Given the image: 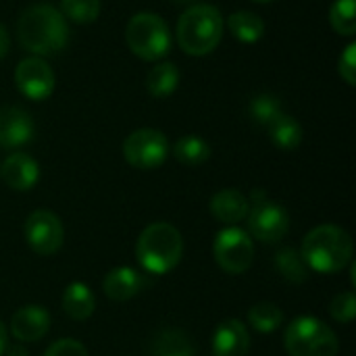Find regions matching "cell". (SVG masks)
Listing matches in <instances>:
<instances>
[{"instance_id":"cell-19","label":"cell","mask_w":356,"mask_h":356,"mask_svg":"<svg viewBox=\"0 0 356 356\" xmlns=\"http://www.w3.org/2000/svg\"><path fill=\"white\" fill-rule=\"evenodd\" d=\"M150 356H196V346L186 332L167 327L152 340Z\"/></svg>"},{"instance_id":"cell-18","label":"cell","mask_w":356,"mask_h":356,"mask_svg":"<svg viewBox=\"0 0 356 356\" xmlns=\"http://www.w3.org/2000/svg\"><path fill=\"white\" fill-rule=\"evenodd\" d=\"M63 311L67 313L69 319L73 321H86L92 317L94 309H96V298L92 294V290L81 284V282H73L65 288L63 292Z\"/></svg>"},{"instance_id":"cell-24","label":"cell","mask_w":356,"mask_h":356,"mask_svg":"<svg viewBox=\"0 0 356 356\" xmlns=\"http://www.w3.org/2000/svg\"><path fill=\"white\" fill-rule=\"evenodd\" d=\"M275 269H277V273H280L286 282L296 284V286L305 284L307 277H309V267H307V263L302 261L300 252L294 250V248H282V250L275 254Z\"/></svg>"},{"instance_id":"cell-14","label":"cell","mask_w":356,"mask_h":356,"mask_svg":"<svg viewBox=\"0 0 356 356\" xmlns=\"http://www.w3.org/2000/svg\"><path fill=\"white\" fill-rule=\"evenodd\" d=\"M0 175H2L4 184L10 190H15V192H27L40 179V165L35 163L33 156H29L25 152H13L2 163Z\"/></svg>"},{"instance_id":"cell-17","label":"cell","mask_w":356,"mask_h":356,"mask_svg":"<svg viewBox=\"0 0 356 356\" xmlns=\"http://www.w3.org/2000/svg\"><path fill=\"white\" fill-rule=\"evenodd\" d=\"M142 290V277L131 267H115L102 280V292L113 302H125Z\"/></svg>"},{"instance_id":"cell-21","label":"cell","mask_w":356,"mask_h":356,"mask_svg":"<svg viewBox=\"0 0 356 356\" xmlns=\"http://www.w3.org/2000/svg\"><path fill=\"white\" fill-rule=\"evenodd\" d=\"M227 29L232 35L244 44H254L265 35V23L259 15L250 10H236L227 17Z\"/></svg>"},{"instance_id":"cell-1","label":"cell","mask_w":356,"mask_h":356,"mask_svg":"<svg viewBox=\"0 0 356 356\" xmlns=\"http://www.w3.org/2000/svg\"><path fill=\"white\" fill-rule=\"evenodd\" d=\"M69 21L50 4H31L19 15L17 38L31 56L44 58L63 52L69 44Z\"/></svg>"},{"instance_id":"cell-7","label":"cell","mask_w":356,"mask_h":356,"mask_svg":"<svg viewBox=\"0 0 356 356\" xmlns=\"http://www.w3.org/2000/svg\"><path fill=\"white\" fill-rule=\"evenodd\" d=\"M169 140L163 131L142 127L131 131L123 142V156L134 169L150 171L161 167L169 156Z\"/></svg>"},{"instance_id":"cell-13","label":"cell","mask_w":356,"mask_h":356,"mask_svg":"<svg viewBox=\"0 0 356 356\" xmlns=\"http://www.w3.org/2000/svg\"><path fill=\"white\" fill-rule=\"evenodd\" d=\"M50 330V313L40 305L21 307L10 319V334L17 342H38Z\"/></svg>"},{"instance_id":"cell-11","label":"cell","mask_w":356,"mask_h":356,"mask_svg":"<svg viewBox=\"0 0 356 356\" xmlns=\"http://www.w3.org/2000/svg\"><path fill=\"white\" fill-rule=\"evenodd\" d=\"M15 86L29 100H46L56 88V75L46 58L27 56L15 69Z\"/></svg>"},{"instance_id":"cell-22","label":"cell","mask_w":356,"mask_h":356,"mask_svg":"<svg viewBox=\"0 0 356 356\" xmlns=\"http://www.w3.org/2000/svg\"><path fill=\"white\" fill-rule=\"evenodd\" d=\"M267 129L271 142L280 150H296L302 144V125L286 113H282Z\"/></svg>"},{"instance_id":"cell-10","label":"cell","mask_w":356,"mask_h":356,"mask_svg":"<svg viewBox=\"0 0 356 356\" xmlns=\"http://www.w3.org/2000/svg\"><path fill=\"white\" fill-rule=\"evenodd\" d=\"M246 219H248L250 236L265 242V244H273V242L284 240L288 229H290L288 211L280 202H273L269 198L252 202Z\"/></svg>"},{"instance_id":"cell-30","label":"cell","mask_w":356,"mask_h":356,"mask_svg":"<svg viewBox=\"0 0 356 356\" xmlns=\"http://www.w3.org/2000/svg\"><path fill=\"white\" fill-rule=\"evenodd\" d=\"M338 73L340 77L348 83V86H355L356 83V44L350 42L344 52L340 54L338 58Z\"/></svg>"},{"instance_id":"cell-23","label":"cell","mask_w":356,"mask_h":356,"mask_svg":"<svg viewBox=\"0 0 356 356\" xmlns=\"http://www.w3.org/2000/svg\"><path fill=\"white\" fill-rule=\"evenodd\" d=\"M173 156L188 167H198L211 159V146L200 136H184L173 144Z\"/></svg>"},{"instance_id":"cell-8","label":"cell","mask_w":356,"mask_h":356,"mask_svg":"<svg viewBox=\"0 0 356 356\" xmlns=\"http://www.w3.org/2000/svg\"><path fill=\"white\" fill-rule=\"evenodd\" d=\"M213 254L217 265L229 275H242L254 261V242L240 227H225L215 236Z\"/></svg>"},{"instance_id":"cell-36","label":"cell","mask_w":356,"mask_h":356,"mask_svg":"<svg viewBox=\"0 0 356 356\" xmlns=\"http://www.w3.org/2000/svg\"><path fill=\"white\" fill-rule=\"evenodd\" d=\"M254 2H263L265 4V2H275V0H254Z\"/></svg>"},{"instance_id":"cell-29","label":"cell","mask_w":356,"mask_h":356,"mask_svg":"<svg viewBox=\"0 0 356 356\" xmlns=\"http://www.w3.org/2000/svg\"><path fill=\"white\" fill-rule=\"evenodd\" d=\"M330 315L338 323H353L356 317V296L353 290L338 294L330 305Z\"/></svg>"},{"instance_id":"cell-31","label":"cell","mask_w":356,"mask_h":356,"mask_svg":"<svg viewBox=\"0 0 356 356\" xmlns=\"http://www.w3.org/2000/svg\"><path fill=\"white\" fill-rule=\"evenodd\" d=\"M44 356H90L86 346L73 338H63V340H56L54 344H50L46 348Z\"/></svg>"},{"instance_id":"cell-28","label":"cell","mask_w":356,"mask_h":356,"mask_svg":"<svg viewBox=\"0 0 356 356\" xmlns=\"http://www.w3.org/2000/svg\"><path fill=\"white\" fill-rule=\"evenodd\" d=\"M100 0H60V13L67 21L86 25L94 23L100 15Z\"/></svg>"},{"instance_id":"cell-15","label":"cell","mask_w":356,"mask_h":356,"mask_svg":"<svg viewBox=\"0 0 356 356\" xmlns=\"http://www.w3.org/2000/svg\"><path fill=\"white\" fill-rule=\"evenodd\" d=\"M250 334L240 319H225L213 334V356H246Z\"/></svg>"},{"instance_id":"cell-20","label":"cell","mask_w":356,"mask_h":356,"mask_svg":"<svg viewBox=\"0 0 356 356\" xmlns=\"http://www.w3.org/2000/svg\"><path fill=\"white\" fill-rule=\"evenodd\" d=\"M177 86H179V69L169 60L156 63L146 75V90L154 98L171 96L177 90Z\"/></svg>"},{"instance_id":"cell-25","label":"cell","mask_w":356,"mask_h":356,"mask_svg":"<svg viewBox=\"0 0 356 356\" xmlns=\"http://www.w3.org/2000/svg\"><path fill=\"white\" fill-rule=\"evenodd\" d=\"M248 323L261 334H271L282 327L284 313L273 302H259L248 311Z\"/></svg>"},{"instance_id":"cell-34","label":"cell","mask_w":356,"mask_h":356,"mask_svg":"<svg viewBox=\"0 0 356 356\" xmlns=\"http://www.w3.org/2000/svg\"><path fill=\"white\" fill-rule=\"evenodd\" d=\"M6 346H8V342H6V327H4V323L0 321V356L4 355Z\"/></svg>"},{"instance_id":"cell-35","label":"cell","mask_w":356,"mask_h":356,"mask_svg":"<svg viewBox=\"0 0 356 356\" xmlns=\"http://www.w3.org/2000/svg\"><path fill=\"white\" fill-rule=\"evenodd\" d=\"M175 4H190V2H194V0H173Z\"/></svg>"},{"instance_id":"cell-12","label":"cell","mask_w":356,"mask_h":356,"mask_svg":"<svg viewBox=\"0 0 356 356\" xmlns=\"http://www.w3.org/2000/svg\"><path fill=\"white\" fill-rule=\"evenodd\" d=\"M35 134L31 115L21 106L0 108V148H21Z\"/></svg>"},{"instance_id":"cell-33","label":"cell","mask_w":356,"mask_h":356,"mask_svg":"<svg viewBox=\"0 0 356 356\" xmlns=\"http://www.w3.org/2000/svg\"><path fill=\"white\" fill-rule=\"evenodd\" d=\"M6 356H29L27 355V350L23 348V344L19 342V344H13V346H6Z\"/></svg>"},{"instance_id":"cell-16","label":"cell","mask_w":356,"mask_h":356,"mask_svg":"<svg viewBox=\"0 0 356 356\" xmlns=\"http://www.w3.org/2000/svg\"><path fill=\"white\" fill-rule=\"evenodd\" d=\"M250 211V202L248 198L236 190V188H225L219 190L213 198H211V213L217 221L225 223V225H236L242 219L248 217Z\"/></svg>"},{"instance_id":"cell-32","label":"cell","mask_w":356,"mask_h":356,"mask_svg":"<svg viewBox=\"0 0 356 356\" xmlns=\"http://www.w3.org/2000/svg\"><path fill=\"white\" fill-rule=\"evenodd\" d=\"M8 48H10V38H8V31L6 27L0 23V58H4L8 54Z\"/></svg>"},{"instance_id":"cell-4","label":"cell","mask_w":356,"mask_h":356,"mask_svg":"<svg viewBox=\"0 0 356 356\" xmlns=\"http://www.w3.org/2000/svg\"><path fill=\"white\" fill-rule=\"evenodd\" d=\"M184 254V238L177 227L156 221L144 227L136 242V259L140 267L152 275H165L177 267Z\"/></svg>"},{"instance_id":"cell-6","label":"cell","mask_w":356,"mask_h":356,"mask_svg":"<svg viewBox=\"0 0 356 356\" xmlns=\"http://www.w3.org/2000/svg\"><path fill=\"white\" fill-rule=\"evenodd\" d=\"M284 346L290 356H338L340 342L330 325L317 317H296L284 334Z\"/></svg>"},{"instance_id":"cell-27","label":"cell","mask_w":356,"mask_h":356,"mask_svg":"<svg viewBox=\"0 0 356 356\" xmlns=\"http://www.w3.org/2000/svg\"><path fill=\"white\" fill-rule=\"evenodd\" d=\"M330 23L336 33L353 38L356 33V0H336L330 8Z\"/></svg>"},{"instance_id":"cell-2","label":"cell","mask_w":356,"mask_h":356,"mask_svg":"<svg viewBox=\"0 0 356 356\" xmlns=\"http://www.w3.org/2000/svg\"><path fill=\"white\" fill-rule=\"evenodd\" d=\"M353 254L355 244L350 234L332 223L313 227L305 236L300 248V257L307 263V267L323 275L340 273L344 267L353 263Z\"/></svg>"},{"instance_id":"cell-26","label":"cell","mask_w":356,"mask_h":356,"mask_svg":"<svg viewBox=\"0 0 356 356\" xmlns=\"http://www.w3.org/2000/svg\"><path fill=\"white\" fill-rule=\"evenodd\" d=\"M282 102L273 94H259L248 104V115L257 125L269 127L280 115H282Z\"/></svg>"},{"instance_id":"cell-3","label":"cell","mask_w":356,"mask_h":356,"mask_svg":"<svg viewBox=\"0 0 356 356\" xmlns=\"http://www.w3.org/2000/svg\"><path fill=\"white\" fill-rule=\"evenodd\" d=\"M175 38L190 56L211 54L223 38V15L213 4H190L177 21Z\"/></svg>"},{"instance_id":"cell-9","label":"cell","mask_w":356,"mask_h":356,"mask_svg":"<svg viewBox=\"0 0 356 356\" xmlns=\"http://www.w3.org/2000/svg\"><path fill=\"white\" fill-rule=\"evenodd\" d=\"M23 236L27 246L40 254V257H50L60 250L65 242V229L58 219L48 209H38L29 213V217L23 223Z\"/></svg>"},{"instance_id":"cell-5","label":"cell","mask_w":356,"mask_h":356,"mask_svg":"<svg viewBox=\"0 0 356 356\" xmlns=\"http://www.w3.org/2000/svg\"><path fill=\"white\" fill-rule=\"evenodd\" d=\"M125 42L138 58L156 63L171 50V29L165 19L154 13H136L127 21Z\"/></svg>"}]
</instances>
